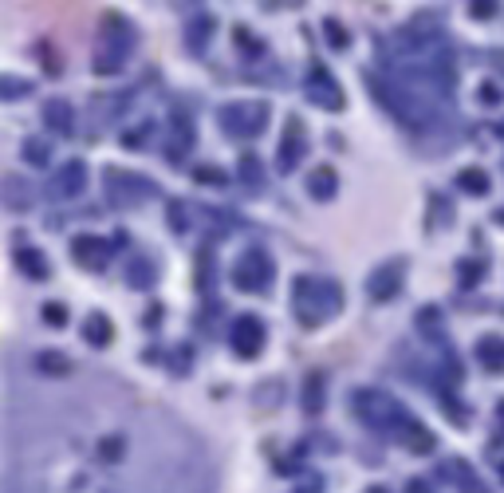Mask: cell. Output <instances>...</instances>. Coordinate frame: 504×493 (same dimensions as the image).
Segmentation results:
<instances>
[{
  "label": "cell",
  "mask_w": 504,
  "mask_h": 493,
  "mask_svg": "<svg viewBox=\"0 0 504 493\" xmlns=\"http://www.w3.org/2000/svg\"><path fill=\"white\" fill-rule=\"evenodd\" d=\"M209 36H213V16H193V24H190V32H185V48H190L193 56H201L205 52V44H209Z\"/></svg>",
  "instance_id": "d6986e66"
},
{
  "label": "cell",
  "mask_w": 504,
  "mask_h": 493,
  "mask_svg": "<svg viewBox=\"0 0 504 493\" xmlns=\"http://www.w3.org/2000/svg\"><path fill=\"white\" fill-rule=\"evenodd\" d=\"M123 450H126V442L118 438V434H115V438H98V446H95V458H98V462H107V466H111V462H118V458H123Z\"/></svg>",
  "instance_id": "603a6c76"
},
{
  "label": "cell",
  "mask_w": 504,
  "mask_h": 493,
  "mask_svg": "<svg viewBox=\"0 0 504 493\" xmlns=\"http://www.w3.org/2000/svg\"><path fill=\"white\" fill-rule=\"evenodd\" d=\"M44 123H47V131H56V134H72L75 115H72V107H67L64 99H47L44 103Z\"/></svg>",
  "instance_id": "e0dca14e"
},
{
  "label": "cell",
  "mask_w": 504,
  "mask_h": 493,
  "mask_svg": "<svg viewBox=\"0 0 504 493\" xmlns=\"http://www.w3.org/2000/svg\"><path fill=\"white\" fill-rule=\"evenodd\" d=\"M308 194L315 202H331V197L339 194V174H335V166H315L308 174Z\"/></svg>",
  "instance_id": "9a60e30c"
},
{
  "label": "cell",
  "mask_w": 504,
  "mask_h": 493,
  "mask_svg": "<svg viewBox=\"0 0 504 493\" xmlns=\"http://www.w3.org/2000/svg\"><path fill=\"white\" fill-rule=\"evenodd\" d=\"M303 91H308V99L315 107H323V111H343V87H339V79H335L323 64H312L308 67V83H303Z\"/></svg>",
  "instance_id": "9c48e42d"
},
{
  "label": "cell",
  "mask_w": 504,
  "mask_h": 493,
  "mask_svg": "<svg viewBox=\"0 0 504 493\" xmlns=\"http://www.w3.org/2000/svg\"><path fill=\"white\" fill-rule=\"evenodd\" d=\"M473 359L481 363L485 371H504V335H497V332H489V335H481L477 343H473Z\"/></svg>",
  "instance_id": "5bb4252c"
},
{
  "label": "cell",
  "mask_w": 504,
  "mask_h": 493,
  "mask_svg": "<svg viewBox=\"0 0 504 493\" xmlns=\"http://www.w3.org/2000/svg\"><path fill=\"white\" fill-rule=\"evenodd\" d=\"M154 281H158V264L154 261L138 256V261L126 264V284H131V289H150Z\"/></svg>",
  "instance_id": "ffe728a7"
},
{
  "label": "cell",
  "mask_w": 504,
  "mask_h": 493,
  "mask_svg": "<svg viewBox=\"0 0 504 493\" xmlns=\"http://www.w3.org/2000/svg\"><path fill=\"white\" fill-rule=\"evenodd\" d=\"M44 320L52 324V328H64V324H67V308H64V304H44Z\"/></svg>",
  "instance_id": "f546056e"
},
{
  "label": "cell",
  "mask_w": 504,
  "mask_h": 493,
  "mask_svg": "<svg viewBox=\"0 0 504 493\" xmlns=\"http://www.w3.org/2000/svg\"><path fill=\"white\" fill-rule=\"evenodd\" d=\"M481 276H485V269H481V261H461V284H477Z\"/></svg>",
  "instance_id": "83f0119b"
},
{
  "label": "cell",
  "mask_w": 504,
  "mask_h": 493,
  "mask_svg": "<svg viewBox=\"0 0 504 493\" xmlns=\"http://www.w3.org/2000/svg\"><path fill=\"white\" fill-rule=\"evenodd\" d=\"M303 411H308V414L323 411V375L320 371H312L308 383H303Z\"/></svg>",
  "instance_id": "44dd1931"
},
{
  "label": "cell",
  "mask_w": 504,
  "mask_h": 493,
  "mask_svg": "<svg viewBox=\"0 0 504 493\" xmlns=\"http://www.w3.org/2000/svg\"><path fill=\"white\" fill-rule=\"evenodd\" d=\"M343 308V289L328 276H295L292 284V312L303 328H320L335 320Z\"/></svg>",
  "instance_id": "6da1fadb"
},
{
  "label": "cell",
  "mask_w": 504,
  "mask_h": 493,
  "mask_svg": "<svg viewBox=\"0 0 504 493\" xmlns=\"http://www.w3.org/2000/svg\"><path fill=\"white\" fill-rule=\"evenodd\" d=\"M24 158H28V162H44V158H47V146L28 143V146H24Z\"/></svg>",
  "instance_id": "d6a6232c"
},
{
  "label": "cell",
  "mask_w": 504,
  "mask_h": 493,
  "mask_svg": "<svg viewBox=\"0 0 504 493\" xmlns=\"http://www.w3.org/2000/svg\"><path fill=\"white\" fill-rule=\"evenodd\" d=\"M469 13L477 16V20H489L492 13H497V4H469Z\"/></svg>",
  "instance_id": "836d02e7"
},
{
  "label": "cell",
  "mask_w": 504,
  "mask_h": 493,
  "mask_svg": "<svg viewBox=\"0 0 504 493\" xmlns=\"http://www.w3.org/2000/svg\"><path fill=\"white\" fill-rule=\"evenodd\" d=\"M406 281V261H387L367 276V296L371 300H394Z\"/></svg>",
  "instance_id": "8fae6325"
},
{
  "label": "cell",
  "mask_w": 504,
  "mask_h": 493,
  "mask_svg": "<svg viewBox=\"0 0 504 493\" xmlns=\"http://www.w3.org/2000/svg\"><path fill=\"white\" fill-rule=\"evenodd\" d=\"M406 493H433V489L422 478H414V481H406Z\"/></svg>",
  "instance_id": "e575fe53"
},
{
  "label": "cell",
  "mask_w": 504,
  "mask_h": 493,
  "mask_svg": "<svg viewBox=\"0 0 504 493\" xmlns=\"http://www.w3.org/2000/svg\"><path fill=\"white\" fill-rule=\"evenodd\" d=\"M351 411H355V419H359L363 427H371V430H379V434H390L394 442H402V434H406L414 422H418L398 399H394V394L374 391V387L355 391Z\"/></svg>",
  "instance_id": "7a4b0ae2"
},
{
  "label": "cell",
  "mask_w": 504,
  "mask_h": 493,
  "mask_svg": "<svg viewBox=\"0 0 504 493\" xmlns=\"http://www.w3.org/2000/svg\"><path fill=\"white\" fill-rule=\"evenodd\" d=\"M107 190H111L115 205H134L131 194H138V197H154L158 194L150 182H142V177H134V174H126V182H123V174H118V170L107 174Z\"/></svg>",
  "instance_id": "4fadbf2b"
},
{
  "label": "cell",
  "mask_w": 504,
  "mask_h": 493,
  "mask_svg": "<svg viewBox=\"0 0 504 493\" xmlns=\"http://www.w3.org/2000/svg\"><path fill=\"white\" fill-rule=\"evenodd\" d=\"M457 473H461V493H489L485 486H481L477 473H469L466 466H457Z\"/></svg>",
  "instance_id": "f1b7e54d"
},
{
  "label": "cell",
  "mask_w": 504,
  "mask_h": 493,
  "mask_svg": "<svg viewBox=\"0 0 504 493\" xmlns=\"http://www.w3.org/2000/svg\"><path fill=\"white\" fill-rule=\"evenodd\" d=\"M36 368L44 375H67V371H72V363H67V355H59V351H44L36 359Z\"/></svg>",
  "instance_id": "cb8c5ba5"
},
{
  "label": "cell",
  "mask_w": 504,
  "mask_h": 493,
  "mask_svg": "<svg viewBox=\"0 0 504 493\" xmlns=\"http://www.w3.org/2000/svg\"><path fill=\"white\" fill-rule=\"evenodd\" d=\"M308 126H303L300 115H288L284 123V138H280V151H276V170L280 174H292L300 170V162L308 158Z\"/></svg>",
  "instance_id": "52a82bcc"
},
{
  "label": "cell",
  "mask_w": 504,
  "mask_h": 493,
  "mask_svg": "<svg viewBox=\"0 0 504 493\" xmlns=\"http://www.w3.org/2000/svg\"><path fill=\"white\" fill-rule=\"evenodd\" d=\"M111 253H115V241H98V237H75L72 241V256L83 269H95V272L107 269Z\"/></svg>",
  "instance_id": "7c38bea8"
},
{
  "label": "cell",
  "mask_w": 504,
  "mask_h": 493,
  "mask_svg": "<svg viewBox=\"0 0 504 493\" xmlns=\"http://www.w3.org/2000/svg\"><path fill=\"white\" fill-rule=\"evenodd\" d=\"M418 328H422V335H430V340H441V316H438V308H422L418 312Z\"/></svg>",
  "instance_id": "484cf974"
},
{
  "label": "cell",
  "mask_w": 504,
  "mask_h": 493,
  "mask_svg": "<svg viewBox=\"0 0 504 493\" xmlns=\"http://www.w3.org/2000/svg\"><path fill=\"white\" fill-rule=\"evenodd\" d=\"M457 186H461L466 194L485 197V194H489V174H485V170H477V166H469V170H461V174H457Z\"/></svg>",
  "instance_id": "7402d4cb"
},
{
  "label": "cell",
  "mask_w": 504,
  "mask_h": 493,
  "mask_svg": "<svg viewBox=\"0 0 504 493\" xmlns=\"http://www.w3.org/2000/svg\"><path fill=\"white\" fill-rule=\"evenodd\" d=\"M241 177H244V182H252V186H261V158L244 154L241 158Z\"/></svg>",
  "instance_id": "4316f807"
},
{
  "label": "cell",
  "mask_w": 504,
  "mask_h": 493,
  "mask_svg": "<svg viewBox=\"0 0 504 493\" xmlns=\"http://www.w3.org/2000/svg\"><path fill=\"white\" fill-rule=\"evenodd\" d=\"M497 419H500V427H504V402H500V407H497Z\"/></svg>",
  "instance_id": "8d00e7d4"
},
{
  "label": "cell",
  "mask_w": 504,
  "mask_h": 493,
  "mask_svg": "<svg viewBox=\"0 0 504 493\" xmlns=\"http://www.w3.org/2000/svg\"><path fill=\"white\" fill-rule=\"evenodd\" d=\"M8 210H24V205H28V197L24 194H20V182H16V177H8Z\"/></svg>",
  "instance_id": "1f68e13d"
},
{
  "label": "cell",
  "mask_w": 504,
  "mask_h": 493,
  "mask_svg": "<svg viewBox=\"0 0 504 493\" xmlns=\"http://www.w3.org/2000/svg\"><path fill=\"white\" fill-rule=\"evenodd\" d=\"M323 36H328L331 39V48H339V52H347V48H351V32H347V28H343L339 24V20H323Z\"/></svg>",
  "instance_id": "d4e9b609"
},
{
  "label": "cell",
  "mask_w": 504,
  "mask_h": 493,
  "mask_svg": "<svg viewBox=\"0 0 504 493\" xmlns=\"http://www.w3.org/2000/svg\"><path fill=\"white\" fill-rule=\"evenodd\" d=\"M269 103L264 99H236V103H225L217 111V126H221L229 138H256L269 131Z\"/></svg>",
  "instance_id": "277c9868"
},
{
  "label": "cell",
  "mask_w": 504,
  "mask_h": 493,
  "mask_svg": "<svg viewBox=\"0 0 504 493\" xmlns=\"http://www.w3.org/2000/svg\"><path fill=\"white\" fill-rule=\"evenodd\" d=\"M16 264L24 276H32V281H47L52 276V264H47V256L39 249H16Z\"/></svg>",
  "instance_id": "ac0fdd59"
},
{
  "label": "cell",
  "mask_w": 504,
  "mask_h": 493,
  "mask_svg": "<svg viewBox=\"0 0 504 493\" xmlns=\"http://www.w3.org/2000/svg\"><path fill=\"white\" fill-rule=\"evenodd\" d=\"M39 493H111V489H107V481H98L83 462L64 458V462H56V466L44 473Z\"/></svg>",
  "instance_id": "5b68a950"
},
{
  "label": "cell",
  "mask_w": 504,
  "mask_h": 493,
  "mask_svg": "<svg viewBox=\"0 0 504 493\" xmlns=\"http://www.w3.org/2000/svg\"><path fill=\"white\" fill-rule=\"evenodd\" d=\"M371 493H382V489H371Z\"/></svg>",
  "instance_id": "74e56055"
},
{
  "label": "cell",
  "mask_w": 504,
  "mask_h": 493,
  "mask_svg": "<svg viewBox=\"0 0 504 493\" xmlns=\"http://www.w3.org/2000/svg\"><path fill=\"white\" fill-rule=\"evenodd\" d=\"M83 190H87V162H83V158L64 162L52 174V182H47V194H52L56 202H72V197H79Z\"/></svg>",
  "instance_id": "30bf717a"
},
{
  "label": "cell",
  "mask_w": 504,
  "mask_h": 493,
  "mask_svg": "<svg viewBox=\"0 0 504 493\" xmlns=\"http://www.w3.org/2000/svg\"><path fill=\"white\" fill-rule=\"evenodd\" d=\"M264 343H269V328H264L261 316H236V324L229 328L233 355H241V359H256V355L264 351Z\"/></svg>",
  "instance_id": "ba28073f"
},
{
  "label": "cell",
  "mask_w": 504,
  "mask_h": 493,
  "mask_svg": "<svg viewBox=\"0 0 504 493\" xmlns=\"http://www.w3.org/2000/svg\"><path fill=\"white\" fill-rule=\"evenodd\" d=\"M83 340L91 343V348H107V343L115 340V328H111V316L107 312H91L83 320Z\"/></svg>",
  "instance_id": "2e32d148"
},
{
  "label": "cell",
  "mask_w": 504,
  "mask_h": 493,
  "mask_svg": "<svg viewBox=\"0 0 504 493\" xmlns=\"http://www.w3.org/2000/svg\"><path fill=\"white\" fill-rule=\"evenodd\" d=\"M233 36L241 39V52H244V56H249V52H252V56H261V39H256V36H249V28H236Z\"/></svg>",
  "instance_id": "4dcf8cb0"
},
{
  "label": "cell",
  "mask_w": 504,
  "mask_h": 493,
  "mask_svg": "<svg viewBox=\"0 0 504 493\" xmlns=\"http://www.w3.org/2000/svg\"><path fill=\"white\" fill-rule=\"evenodd\" d=\"M272 276H276V264H272V256L264 249H244L241 261L233 264V284L241 292H252V296L269 292L272 289Z\"/></svg>",
  "instance_id": "8992f818"
},
{
  "label": "cell",
  "mask_w": 504,
  "mask_h": 493,
  "mask_svg": "<svg viewBox=\"0 0 504 493\" xmlns=\"http://www.w3.org/2000/svg\"><path fill=\"white\" fill-rule=\"evenodd\" d=\"M197 177H201V182H221V174H213V166H201Z\"/></svg>",
  "instance_id": "d590c367"
},
{
  "label": "cell",
  "mask_w": 504,
  "mask_h": 493,
  "mask_svg": "<svg viewBox=\"0 0 504 493\" xmlns=\"http://www.w3.org/2000/svg\"><path fill=\"white\" fill-rule=\"evenodd\" d=\"M131 48H134V28L126 24L123 16H107L103 20V32H98V44H95L91 67L98 75H115L118 67L131 59Z\"/></svg>",
  "instance_id": "3957f363"
}]
</instances>
